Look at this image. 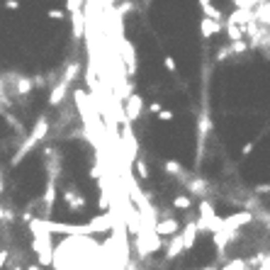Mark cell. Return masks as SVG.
I'll return each mask as SVG.
<instances>
[{
    "label": "cell",
    "instance_id": "9",
    "mask_svg": "<svg viewBox=\"0 0 270 270\" xmlns=\"http://www.w3.org/2000/svg\"><path fill=\"white\" fill-rule=\"evenodd\" d=\"M8 260H10V251H8V248H0V270L8 265Z\"/></svg>",
    "mask_w": 270,
    "mask_h": 270
},
{
    "label": "cell",
    "instance_id": "15",
    "mask_svg": "<svg viewBox=\"0 0 270 270\" xmlns=\"http://www.w3.org/2000/svg\"><path fill=\"white\" fill-rule=\"evenodd\" d=\"M25 270H41V268L37 265V263H27V268H25Z\"/></svg>",
    "mask_w": 270,
    "mask_h": 270
},
{
    "label": "cell",
    "instance_id": "11",
    "mask_svg": "<svg viewBox=\"0 0 270 270\" xmlns=\"http://www.w3.org/2000/svg\"><path fill=\"white\" fill-rule=\"evenodd\" d=\"M46 17H51V20H64V17H66V10H46Z\"/></svg>",
    "mask_w": 270,
    "mask_h": 270
},
{
    "label": "cell",
    "instance_id": "8",
    "mask_svg": "<svg viewBox=\"0 0 270 270\" xmlns=\"http://www.w3.org/2000/svg\"><path fill=\"white\" fill-rule=\"evenodd\" d=\"M163 66H166L168 73H178V64H176V59H173V56H166V59H163Z\"/></svg>",
    "mask_w": 270,
    "mask_h": 270
},
{
    "label": "cell",
    "instance_id": "4",
    "mask_svg": "<svg viewBox=\"0 0 270 270\" xmlns=\"http://www.w3.org/2000/svg\"><path fill=\"white\" fill-rule=\"evenodd\" d=\"M217 34H224V25H219V22H212V20H200V37L202 39H212Z\"/></svg>",
    "mask_w": 270,
    "mask_h": 270
},
{
    "label": "cell",
    "instance_id": "12",
    "mask_svg": "<svg viewBox=\"0 0 270 270\" xmlns=\"http://www.w3.org/2000/svg\"><path fill=\"white\" fill-rule=\"evenodd\" d=\"M161 110H163V105L158 102V100H156V102H151V105H149V112H151V115H158Z\"/></svg>",
    "mask_w": 270,
    "mask_h": 270
},
{
    "label": "cell",
    "instance_id": "5",
    "mask_svg": "<svg viewBox=\"0 0 270 270\" xmlns=\"http://www.w3.org/2000/svg\"><path fill=\"white\" fill-rule=\"evenodd\" d=\"M171 207L176 209V212H192V207H195V202H192V197H188L185 192L180 195V192H176L173 197H171Z\"/></svg>",
    "mask_w": 270,
    "mask_h": 270
},
{
    "label": "cell",
    "instance_id": "3",
    "mask_svg": "<svg viewBox=\"0 0 270 270\" xmlns=\"http://www.w3.org/2000/svg\"><path fill=\"white\" fill-rule=\"evenodd\" d=\"M68 90H71V85H66L64 81H59L51 88V93H49V100H46V105L49 107H59L64 100H66V95H68Z\"/></svg>",
    "mask_w": 270,
    "mask_h": 270
},
{
    "label": "cell",
    "instance_id": "6",
    "mask_svg": "<svg viewBox=\"0 0 270 270\" xmlns=\"http://www.w3.org/2000/svg\"><path fill=\"white\" fill-rule=\"evenodd\" d=\"M200 8H202L204 20H212V22H219V25H224V13H222V10H217L214 3H209V0H202V3H200Z\"/></svg>",
    "mask_w": 270,
    "mask_h": 270
},
{
    "label": "cell",
    "instance_id": "7",
    "mask_svg": "<svg viewBox=\"0 0 270 270\" xmlns=\"http://www.w3.org/2000/svg\"><path fill=\"white\" fill-rule=\"evenodd\" d=\"M156 120L158 122H173L176 120V112H173V110H168V107H163L161 112L156 115Z\"/></svg>",
    "mask_w": 270,
    "mask_h": 270
},
{
    "label": "cell",
    "instance_id": "1",
    "mask_svg": "<svg viewBox=\"0 0 270 270\" xmlns=\"http://www.w3.org/2000/svg\"><path fill=\"white\" fill-rule=\"evenodd\" d=\"M61 200H64L68 212H81L83 214V212L88 209V197H85L76 185H71V183L61 188Z\"/></svg>",
    "mask_w": 270,
    "mask_h": 270
},
{
    "label": "cell",
    "instance_id": "14",
    "mask_svg": "<svg viewBox=\"0 0 270 270\" xmlns=\"http://www.w3.org/2000/svg\"><path fill=\"white\" fill-rule=\"evenodd\" d=\"M5 8H10V10H15V8H20V3H13V0H10V3H5Z\"/></svg>",
    "mask_w": 270,
    "mask_h": 270
},
{
    "label": "cell",
    "instance_id": "2",
    "mask_svg": "<svg viewBox=\"0 0 270 270\" xmlns=\"http://www.w3.org/2000/svg\"><path fill=\"white\" fill-rule=\"evenodd\" d=\"M183 239H180V234L178 236H173L168 243H163V260L166 263H173V260H178V258L183 256Z\"/></svg>",
    "mask_w": 270,
    "mask_h": 270
},
{
    "label": "cell",
    "instance_id": "13",
    "mask_svg": "<svg viewBox=\"0 0 270 270\" xmlns=\"http://www.w3.org/2000/svg\"><path fill=\"white\" fill-rule=\"evenodd\" d=\"M10 265V270H25V265H20V263H8Z\"/></svg>",
    "mask_w": 270,
    "mask_h": 270
},
{
    "label": "cell",
    "instance_id": "10",
    "mask_svg": "<svg viewBox=\"0 0 270 270\" xmlns=\"http://www.w3.org/2000/svg\"><path fill=\"white\" fill-rule=\"evenodd\" d=\"M253 192H256V195H270V183H260V185H256Z\"/></svg>",
    "mask_w": 270,
    "mask_h": 270
}]
</instances>
